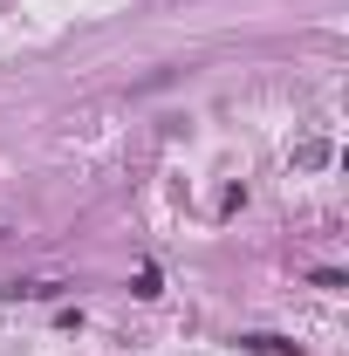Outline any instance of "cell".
I'll return each mask as SVG.
<instances>
[{
	"label": "cell",
	"instance_id": "6da1fadb",
	"mask_svg": "<svg viewBox=\"0 0 349 356\" xmlns=\"http://www.w3.org/2000/svg\"><path fill=\"white\" fill-rule=\"evenodd\" d=\"M7 295H14V302H55L62 281H7Z\"/></svg>",
	"mask_w": 349,
	"mask_h": 356
}]
</instances>
